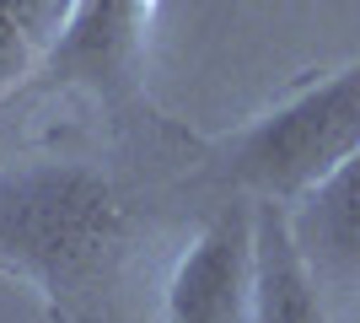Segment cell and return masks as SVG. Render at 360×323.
Listing matches in <instances>:
<instances>
[{
	"instance_id": "obj_1",
	"label": "cell",
	"mask_w": 360,
	"mask_h": 323,
	"mask_svg": "<svg viewBox=\"0 0 360 323\" xmlns=\"http://www.w3.org/2000/svg\"><path fill=\"white\" fill-rule=\"evenodd\" d=\"M129 210L91 167H44L0 184V270L75 291L113 259Z\"/></svg>"
},
{
	"instance_id": "obj_2",
	"label": "cell",
	"mask_w": 360,
	"mask_h": 323,
	"mask_svg": "<svg viewBox=\"0 0 360 323\" xmlns=\"http://www.w3.org/2000/svg\"><path fill=\"white\" fill-rule=\"evenodd\" d=\"M360 151V60L345 65L323 87L301 92L296 103L274 108L269 119L231 140V178L258 200L296 205L317 189L339 162Z\"/></svg>"
},
{
	"instance_id": "obj_3",
	"label": "cell",
	"mask_w": 360,
	"mask_h": 323,
	"mask_svg": "<svg viewBox=\"0 0 360 323\" xmlns=\"http://www.w3.org/2000/svg\"><path fill=\"white\" fill-rule=\"evenodd\" d=\"M167 323H253V210H221L167 280Z\"/></svg>"
},
{
	"instance_id": "obj_4",
	"label": "cell",
	"mask_w": 360,
	"mask_h": 323,
	"mask_svg": "<svg viewBox=\"0 0 360 323\" xmlns=\"http://www.w3.org/2000/svg\"><path fill=\"white\" fill-rule=\"evenodd\" d=\"M290 237L323 291H360V151L285 205Z\"/></svg>"
},
{
	"instance_id": "obj_5",
	"label": "cell",
	"mask_w": 360,
	"mask_h": 323,
	"mask_svg": "<svg viewBox=\"0 0 360 323\" xmlns=\"http://www.w3.org/2000/svg\"><path fill=\"white\" fill-rule=\"evenodd\" d=\"M253 323H328L323 286L290 237L285 205L274 200L253 210Z\"/></svg>"
},
{
	"instance_id": "obj_6",
	"label": "cell",
	"mask_w": 360,
	"mask_h": 323,
	"mask_svg": "<svg viewBox=\"0 0 360 323\" xmlns=\"http://www.w3.org/2000/svg\"><path fill=\"white\" fill-rule=\"evenodd\" d=\"M146 0H70V16L60 22V38L49 49V70L75 81H108L119 76Z\"/></svg>"
},
{
	"instance_id": "obj_7",
	"label": "cell",
	"mask_w": 360,
	"mask_h": 323,
	"mask_svg": "<svg viewBox=\"0 0 360 323\" xmlns=\"http://www.w3.org/2000/svg\"><path fill=\"white\" fill-rule=\"evenodd\" d=\"M70 0H0V97L32 70V60L54 49Z\"/></svg>"
},
{
	"instance_id": "obj_8",
	"label": "cell",
	"mask_w": 360,
	"mask_h": 323,
	"mask_svg": "<svg viewBox=\"0 0 360 323\" xmlns=\"http://www.w3.org/2000/svg\"><path fill=\"white\" fill-rule=\"evenodd\" d=\"M355 323H360V312H355Z\"/></svg>"
}]
</instances>
